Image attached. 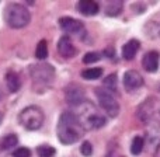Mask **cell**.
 <instances>
[{
  "label": "cell",
  "instance_id": "24",
  "mask_svg": "<svg viewBox=\"0 0 160 157\" xmlns=\"http://www.w3.org/2000/svg\"><path fill=\"white\" fill-rule=\"evenodd\" d=\"M100 59V55L97 52H88L84 55V58H83V62L84 63H94V62H97Z\"/></svg>",
  "mask_w": 160,
  "mask_h": 157
},
{
  "label": "cell",
  "instance_id": "6",
  "mask_svg": "<svg viewBox=\"0 0 160 157\" xmlns=\"http://www.w3.org/2000/svg\"><path fill=\"white\" fill-rule=\"evenodd\" d=\"M96 96L98 98V102L101 105V108L108 114L110 116H117L119 112V104L117 102L115 97L112 96V93L104 90V88H97Z\"/></svg>",
  "mask_w": 160,
  "mask_h": 157
},
{
  "label": "cell",
  "instance_id": "15",
  "mask_svg": "<svg viewBox=\"0 0 160 157\" xmlns=\"http://www.w3.org/2000/svg\"><path fill=\"white\" fill-rule=\"evenodd\" d=\"M98 4L91 0H83V2H79L78 4V10L84 16H94L98 13Z\"/></svg>",
  "mask_w": 160,
  "mask_h": 157
},
{
  "label": "cell",
  "instance_id": "5",
  "mask_svg": "<svg viewBox=\"0 0 160 157\" xmlns=\"http://www.w3.org/2000/svg\"><path fill=\"white\" fill-rule=\"evenodd\" d=\"M30 75L32 79V83L35 87L45 88L53 81L55 77V70L51 65L47 63H39V65H32L30 69Z\"/></svg>",
  "mask_w": 160,
  "mask_h": 157
},
{
  "label": "cell",
  "instance_id": "12",
  "mask_svg": "<svg viewBox=\"0 0 160 157\" xmlns=\"http://www.w3.org/2000/svg\"><path fill=\"white\" fill-rule=\"evenodd\" d=\"M58 52L61 53L63 58H73V56L76 55V48L75 45L72 44V41H70L69 37H62L61 39H59L58 42Z\"/></svg>",
  "mask_w": 160,
  "mask_h": 157
},
{
  "label": "cell",
  "instance_id": "14",
  "mask_svg": "<svg viewBox=\"0 0 160 157\" xmlns=\"http://www.w3.org/2000/svg\"><path fill=\"white\" fill-rule=\"evenodd\" d=\"M139 47H141V44H139V41H136V39L128 41L127 44L124 45V48H122V56H124V59L131 61V59L135 58L136 52L139 51Z\"/></svg>",
  "mask_w": 160,
  "mask_h": 157
},
{
  "label": "cell",
  "instance_id": "27",
  "mask_svg": "<svg viewBox=\"0 0 160 157\" xmlns=\"http://www.w3.org/2000/svg\"><path fill=\"white\" fill-rule=\"evenodd\" d=\"M2 119H3V116H2V114H0V124H2Z\"/></svg>",
  "mask_w": 160,
  "mask_h": 157
},
{
  "label": "cell",
  "instance_id": "9",
  "mask_svg": "<svg viewBox=\"0 0 160 157\" xmlns=\"http://www.w3.org/2000/svg\"><path fill=\"white\" fill-rule=\"evenodd\" d=\"M122 81H124V87L128 91H132L135 88H139L143 84V77L136 70H128L124 75V80Z\"/></svg>",
  "mask_w": 160,
  "mask_h": 157
},
{
  "label": "cell",
  "instance_id": "17",
  "mask_svg": "<svg viewBox=\"0 0 160 157\" xmlns=\"http://www.w3.org/2000/svg\"><path fill=\"white\" fill-rule=\"evenodd\" d=\"M101 75H102L101 67H91V69H86L82 72V77L86 80H96L101 77Z\"/></svg>",
  "mask_w": 160,
  "mask_h": 157
},
{
  "label": "cell",
  "instance_id": "3",
  "mask_svg": "<svg viewBox=\"0 0 160 157\" xmlns=\"http://www.w3.org/2000/svg\"><path fill=\"white\" fill-rule=\"evenodd\" d=\"M31 20L30 11L25 6L17 4V3H11L6 7L4 10V21L8 27L11 28H22L28 25Z\"/></svg>",
  "mask_w": 160,
  "mask_h": 157
},
{
  "label": "cell",
  "instance_id": "20",
  "mask_svg": "<svg viewBox=\"0 0 160 157\" xmlns=\"http://www.w3.org/2000/svg\"><path fill=\"white\" fill-rule=\"evenodd\" d=\"M117 83H118V80H117V75H110L107 76L104 80V87L107 91H110V93H112V91L117 90Z\"/></svg>",
  "mask_w": 160,
  "mask_h": 157
},
{
  "label": "cell",
  "instance_id": "8",
  "mask_svg": "<svg viewBox=\"0 0 160 157\" xmlns=\"http://www.w3.org/2000/svg\"><path fill=\"white\" fill-rule=\"evenodd\" d=\"M146 142H148V147L150 152H158L159 146H160V124L155 122L149 126L146 132Z\"/></svg>",
  "mask_w": 160,
  "mask_h": 157
},
{
  "label": "cell",
  "instance_id": "13",
  "mask_svg": "<svg viewBox=\"0 0 160 157\" xmlns=\"http://www.w3.org/2000/svg\"><path fill=\"white\" fill-rule=\"evenodd\" d=\"M153 111H155V101H153V98H148L146 101L138 108V118L141 119L142 122L149 121Z\"/></svg>",
  "mask_w": 160,
  "mask_h": 157
},
{
  "label": "cell",
  "instance_id": "23",
  "mask_svg": "<svg viewBox=\"0 0 160 157\" xmlns=\"http://www.w3.org/2000/svg\"><path fill=\"white\" fill-rule=\"evenodd\" d=\"M37 153L39 157H52L55 155V149L51 146H39L37 149Z\"/></svg>",
  "mask_w": 160,
  "mask_h": 157
},
{
  "label": "cell",
  "instance_id": "22",
  "mask_svg": "<svg viewBox=\"0 0 160 157\" xmlns=\"http://www.w3.org/2000/svg\"><path fill=\"white\" fill-rule=\"evenodd\" d=\"M17 142H18V139H17V136L16 135H7V136H4V139H3V143H2V146H3V149H6V150H8V149H11V147H14L17 145Z\"/></svg>",
  "mask_w": 160,
  "mask_h": 157
},
{
  "label": "cell",
  "instance_id": "19",
  "mask_svg": "<svg viewBox=\"0 0 160 157\" xmlns=\"http://www.w3.org/2000/svg\"><path fill=\"white\" fill-rule=\"evenodd\" d=\"M35 56L38 59H41V61H44V59L48 56V47H47V41H45V39H42V41L38 42L37 49H35Z\"/></svg>",
  "mask_w": 160,
  "mask_h": 157
},
{
  "label": "cell",
  "instance_id": "18",
  "mask_svg": "<svg viewBox=\"0 0 160 157\" xmlns=\"http://www.w3.org/2000/svg\"><path fill=\"white\" fill-rule=\"evenodd\" d=\"M143 145H145V140L142 136H135L132 140V145H131V153L135 156L141 155L142 150H143Z\"/></svg>",
  "mask_w": 160,
  "mask_h": 157
},
{
  "label": "cell",
  "instance_id": "1",
  "mask_svg": "<svg viewBox=\"0 0 160 157\" xmlns=\"http://www.w3.org/2000/svg\"><path fill=\"white\" fill-rule=\"evenodd\" d=\"M84 128L75 112H63L58 124V138L63 145L76 143L83 136Z\"/></svg>",
  "mask_w": 160,
  "mask_h": 157
},
{
  "label": "cell",
  "instance_id": "7",
  "mask_svg": "<svg viewBox=\"0 0 160 157\" xmlns=\"http://www.w3.org/2000/svg\"><path fill=\"white\" fill-rule=\"evenodd\" d=\"M66 101L73 107H79L82 102H84V91L78 84H70L65 91Z\"/></svg>",
  "mask_w": 160,
  "mask_h": 157
},
{
  "label": "cell",
  "instance_id": "10",
  "mask_svg": "<svg viewBox=\"0 0 160 157\" xmlns=\"http://www.w3.org/2000/svg\"><path fill=\"white\" fill-rule=\"evenodd\" d=\"M59 24H61L62 30L69 34H79L83 31V24L79 20H75L72 17H62L59 20Z\"/></svg>",
  "mask_w": 160,
  "mask_h": 157
},
{
  "label": "cell",
  "instance_id": "28",
  "mask_svg": "<svg viewBox=\"0 0 160 157\" xmlns=\"http://www.w3.org/2000/svg\"><path fill=\"white\" fill-rule=\"evenodd\" d=\"M0 98H2V93H0Z\"/></svg>",
  "mask_w": 160,
  "mask_h": 157
},
{
  "label": "cell",
  "instance_id": "25",
  "mask_svg": "<svg viewBox=\"0 0 160 157\" xmlns=\"http://www.w3.org/2000/svg\"><path fill=\"white\" fill-rule=\"evenodd\" d=\"M13 157H31V152L27 147H18V149L13 153Z\"/></svg>",
  "mask_w": 160,
  "mask_h": 157
},
{
  "label": "cell",
  "instance_id": "16",
  "mask_svg": "<svg viewBox=\"0 0 160 157\" xmlns=\"http://www.w3.org/2000/svg\"><path fill=\"white\" fill-rule=\"evenodd\" d=\"M6 84H7V88H8L10 93H16V91H18L20 86H21L18 75L14 73V72H8L7 75H6Z\"/></svg>",
  "mask_w": 160,
  "mask_h": 157
},
{
  "label": "cell",
  "instance_id": "21",
  "mask_svg": "<svg viewBox=\"0 0 160 157\" xmlns=\"http://www.w3.org/2000/svg\"><path fill=\"white\" fill-rule=\"evenodd\" d=\"M121 10H122L121 2H111L110 4L107 6V8H105V13H107L108 16H117L118 13H121Z\"/></svg>",
  "mask_w": 160,
  "mask_h": 157
},
{
  "label": "cell",
  "instance_id": "2",
  "mask_svg": "<svg viewBox=\"0 0 160 157\" xmlns=\"http://www.w3.org/2000/svg\"><path fill=\"white\" fill-rule=\"evenodd\" d=\"M78 108L80 110V115L76 116L84 129H98L105 125V116H102L90 101L82 102Z\"/></svg>",
  "mask_w": 160,
  "mask_h": 157
},
{
  "label": "cell",
  "instance_id": "4",
  "mask_svg": "<svg viewBox=\"0 0 160 157\" xmlns=\"http://www.w3.org/2000/svg\"><path fill=\"white\" fill-rule=\"evenodd\" d=\"M18 121L25 129L37 130L44 124V112L41 108L35 107V105H30L20 112Z\"/></svg>",
  "mask_w": 160,
  "mask_h": 157
},
{
  "label": "cell",
  "instance_id": "11",
  "mask_svg": "<svg viewBox=\"0 0 160 157\" xmlns=\"http://www.w3.org/2000/svg\"><path fill=\"white\" fill-rule=\"evenodd\" d=\"M142 66L149 73L156 72L159 67V52L158 51H149L148 53H145L143 59H142Z\"/></svg>",
  "mask_w": 160,
  "mask_h": 157
},
{
  "label": "cell",
  "instance_id": "26",
  "mask_svg": "<svg viewBox=\"0 0 160 157\" xmlns=\"http://www.w3.org/2000/svg\"><path fill=\"white\" fill-rule=\"evenodd\" d=\"M80 152H82L83 156H91V153H93V147H91L90 142H84V143L82 145V147H80Z\"/></svg>",
  "mask_w": 160,
  "mask_h": 157
}]
</instances>
